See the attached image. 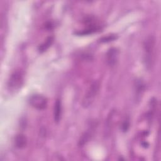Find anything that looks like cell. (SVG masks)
I'll return each mask as SVG.
<instances>
[{
	"instance_id": "1",
	"label": "cell",
	"mask_w": 161,
	"mask_h": 161,
	"mask_svg": "<svg viewBox=\"0 0 161 161\" xmlns=\"http://www.w3.org/2000/svg\"><path fill=\"white\" fill-rule=\"evenodd\" d=\"M155 40L153 36H148L143 43V63L145 67L150 70L153 66L155 57Z\"/></svg>"
},
{
	"instance_id": "2",
	"label": "cell",
	"mask_w": 161,
	"mask_h": 161,
	"mask_svg": "<svg viewBox=\"0 0 161 161\" xmlns=\"http://www.w3.org/2000/svg\"><path fill=\"white\" fill-rule=\"evenodd\" d=\"M99 88L100 83L97 80L94 81L91 84L82 100V106L84 108H87L93 103L99 91Z\"/></svg>"
},
{
	"instance_id": "3",
	"label": "cell",
	"mask_w": 161,
	"mask_h": 161,
	"mask_svg": "<svg viewBox=\"0 0 161 161\" xmlns=\"http://www.w3.org/2000/svg\"><path fill=\"white\" fill-rule=\"evenodd\" d=\"M24 81V74L22 70H16L10 75L8 81V87L9 91H16L23 85Z\"/></svg>"
},
{
	"instance_id": "4",
	"label": "cell",
	"mask_w": 161,
	"mask_h": 161,
	"mask_svg": "<svg viewBox=\"0 0 161 161\" xmlns=\"http://www.w3.org/2000/svg\"><path fill=\"white\" fill-rule=\"evenodd\" d=\"M29 103L35 109L41 110L45 109L47 106V99L43 96L35 94L30 97Z\"/></svg>"
},
{
	"instance_id": "5",
	"label": "cell",
	"mask_w": 161,
	"mask_h": 161,
	"mask_svg": "<svg viewBox=\"0 0 161 161\" xmlns=\"http://www.w3.org/2000/svg\"><path fill=\"white\" fill-rule=\"evenodd\" d=\"M119 50L116 48H111L106 53V60L108 64L111 66H114L118 60Z\"/></svg>"
},
{
	"instance_id": "6",
	"label": "cell",
	"mask_w": 161,
	"mask_h": 161,
	"mask_svg": "<svg viewBox=\"0 0 161 161\" xmlns=\"http://www.w3.org/2000/svg\"><path fill=\"white\" fill-rule=\"evenodd\" d=\"M62 115V104L60 99H57L53 108V118L55 122L58 123L60 118Z\"/></svg>"
},
{
	"instance_id": "7",
	"label": "cell",
	"mask_w": 161,
	"mask_h": 161,
	"mask_svg": "<svg viewBox=\"0 0 161 161\" xmlns=\"http://www.w3.org/2000/svg\"><path fill=\"white\" fill-rule=\"evenodd\" d=\"M27 143V140L26 136L23 134L18 135L14 140V144L16 147L18 148H23L25 147Z\"/></svg>"
},
{
	"instance_id": "8",
	"label": "cell",
	"mask_w": 161,
	"mask_h": 161,
	"mask_svg": "<svg viewBox=\"0 0 161 161\" xmlns=\"http://www.w3.org/2000/svg\"><path fill=\"white\" fill-rule=\"evenodd\" d=\"M53 42V38L52 36H49L48 37L46 40L39 46L38 47V50L40 52H43L46 51L52 44Z\"/></svg>"
},
{
	"instance_id": "9",
	"label": "cell",
	"mask_w": 161,
	"mask_h": 161,
	"mask_svg": "<svg viewBox=\"0 0 161 161\" xmlns=\"http://www.w3.org/2000/svg\"><path fill=\"white\" fill-rule=\"evenodd\" d=\"M117 38V36L115 35H110L106 36H104L100 39L101 42H109L113 41Z\"/></svg>"
},
{
	"instance_id": "10",
	"label": "cell",
	"mask_w": 161,
	"mask_h": 161,
	"mask_svg": "<svg viewBox=\"0 0 161 161\" xmlns=\"http://www.w3.org/2000/svg\"><path fill=\"white\" fill-rule=\"evenodd\" d=\"M129 121L128 120H125V121L123 123L122 126H121V129L123 131H126L129 128Z\"/></svg>"
}]
</instances>
